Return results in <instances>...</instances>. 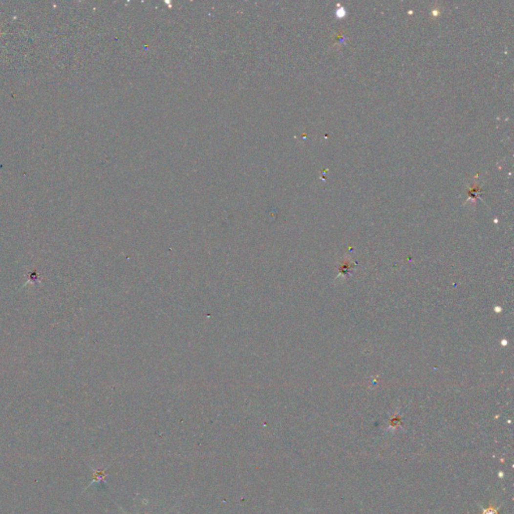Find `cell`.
Masks as SVG:
<instances>
[{
    "instance_id": "cell-1",
    "label": "cell",
    "mask_w": 514,
    "mask_h": 514,
    "mask_svg": "<svg viewBox=\"0 0 514 514\" xmlns=\"http://www.w3.org/2000/svg\"><path fill=\"white\" fill-rule=\"evenodd\" d=\"M480 512L479 514H501L499 513V507L497 505H493L491 502H489L488 507H482L480 506Z\"/></svg>"
}]
</instances>
